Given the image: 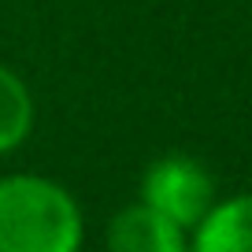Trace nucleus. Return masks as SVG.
I'll return each instance as SVG.
<instances>
[{
	"label": "nucleus",
	"instance_id": "7ed1b4c3",
	"mask_svg": "<svg viewBox=\"0 0 252 252\" xmlns=\"http://www.w3.org/2000/svg\"><path fill=\"white\" fill-rule=\"evenodd\" d=\"M108 252H189V230L137 200L111 215Z\"/></svg>",
	"mask_w": 252,
	"mask_h": 252
},
{
	"label": "nucleus",
	"instance_id": "f257e3e1",
	"mask_svg": "<svg viewBox=\"0 0 252 252\" xmlns=\"http://www.w3.org/2000/svg\"><path fill=\"white\" fill-rule=\"evenodd\" d=\"M86 237L78 200L45 174L0 178V252H78Z\"/></svg>",
	"mask_w": 252,
	"mask_h": 252
},
{
	"label": "nucleus",
	"instance_id": "20e7f679",
	"mask_svg": "<svg viewBox=\"0 0 252 252\" xmlns=\"http://www.w3.org/2000/svg\"><path fill=\"white\" fill-rule=\"evenodd\" d=\"M189 252H252V193L215 200L189 237Z\"/></svg>",
	"mask_w": 252,
	"mask_h": 252
},
{
	"label": "nucleus",
	"instance_id": "f03ea898",
	"mask_svg": "<svg viewBox=\"0 0 252 252\" xmlns=\"http://www.w3.org/2000/svg\"><path fill=\"white\" fill-rule=\"evenodd\" d=\"M141 204L156 208L182 230H197L200 219L215 204V182L204 163L182 152H167L145 171L141 178Z\"/></svg>",
	"mask_w": 252,
	"mask_h": 252
},
{
	"label": "nucleus",
	"instance_id": "39448f33",
	"mask_svg": "<svg viewBox=\"0 0 252 252\" xmlns=\"http://www.w3.org/2000/svg\"><path fill=\"white\" fill-rule=\"evenodd\" d=\"M33 93L11 67L0 63V156L15 152L33 130Z\"/></svg>",
	"mask_w": 252,
	"mask_h": 252
}]
</instances>
